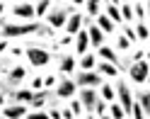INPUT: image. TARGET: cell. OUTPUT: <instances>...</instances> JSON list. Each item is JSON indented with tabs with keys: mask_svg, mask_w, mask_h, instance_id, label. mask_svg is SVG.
Wrapping results in <instances>:
<instances>
[{
	"mask_svg": "<svg viewBox=\"0 0 150 119\" xmlns=\"http://www.w3.org/2000/svg\"><path fill=\"white\" fill-rule=\"evenodd\" d=\"M41 24H5L3 22V39H15V36H24V34H32V32H39Z\"/></svg>",
	"mask_w": 150,
	"mask_h": 119,
	"instance_id": "6da1fadb",
	"label": "cell"
},
{
	"mask_svg": "<svg viewBox=\"0 0 150 119\" xmlns=\"http://www.w3.org/2000/svg\"><path fill=\"white\" fill-rule=\"evenodd\" d=\"M73 15V5H56L53 10L49 12V24L51 27H65V22H68V17Z\"/></svg>",
	"mask_w": 150,
	"mask_h": 119,
	"instance_id": "7a4b0ae2",
	"label": "cell"
},
{
	"mask_svg": "<svg viewBox=\"0 0 150 119\" xmlns=\"http://www.w3.org/2000/svg\"><path fill=\"white\" fill-rule=\"evenodd\" d=\"M27 58H29V63L34 68H44L46 63H51V53L39 49V46H29L27 49Z\"/></svg>",
	"mask_w": 150,
	"mask_h": 119,
	"instance_id": "3957f363",
	"label": "cell"
},
{
	"mask_svg": "<svg viewBox=\"0 0 150 119\" xmlns=\"http://www.w3.org/2000/svg\"><path fill=\"white\" fill-rule=\"evenodd\" d=\"M148 71H150L148 61H138V63H131L128 66V73H131V80H133V83H145Z\"/></svg>",
	"mask_w": 150,
	"mask_h": 119,
	"instance_id": "277c9868",
	"label": "cell"
},
{
	"mask_svg": "<svg viewBox=\"0 0 150 119\" xmlns=\"http://www.w3.org/2000/svg\"><path fill=\"white\" fill-rule=\"evenodd\" d=\"M119 107L124 109V114L128 117L131 114V107H133V95H131V90L126 83H121L119 80Z\"/></svg>",
	"mask_w": 150,
	"mask_h": 119,
	"instance_id": "5b68a950",
	"label": "cell"
},
{
	"mask_svg": "<svg viewBox=\"0 0 150 119\" xmlns=\"http://www.w3.org/2000/svg\"><path fill=\"white\" fill-rule=\"evenodd\" d=\"M75 85H82V88H95L102 83V76L99 73H92V71H80L78 73V78L73 80Z\"/></svg>",
	"mask_w": 150,
	"mask_h": 119,
	"instance_id": "8992f818",
	"label": "cell"
},
{
	"mask_svg": "<svg viewBox=\"0 0 150 119\" xmlns=\"http://www.w3.org/2000/svg\"><path fill=\"white\" fill-rule=\"evenodd\" d=\"M97 100H99V95H97L92 88H82V90H80V105H82V109H90V112H95Z\"/></svg>",
	"mask_w": 150,
	"mask_h": 119,
	"instance_id": "52a82bcc",
	"label": "cell"
},
{
	"mask_svg": "<svg viewBox=\"0 0 150 119\" xmlns=\"http://www.w3.org/2000/svg\"><path fill=\"white\" fill-rule=\"evenodd\" d=\"M24 76H27V71L22 68V66H15L10 73H7V78H5V83H7V88H15V85H20L22 80H24Z\"/></svg>",
	"mask_w": 150,
	"mask_h": 119,
	"instance_id": "ba28073f",
	"label": "cell"
},
{
	"mask_svg": "<svg viewBox=\"0 0 150 119\" xmlns=\"http://www.w3.org/2000/svg\"><path fill=\"white\" fill-rule=\"evenodd\" d=\"M12 15L22 17V20H32L34 17V5L32 3H17V5H12Z\"/></svg>",
	"mask_w": 150,
	"mask_h": 119,
	"instance_id": "9c48e42d",
	"label": "cell"
},
{
	"mask_svg": "<svg viewBox=\"0 0 150 119\" xmlns=\"http://www.w3.org/2000/svg\"><path fill=\"white\" fill-rule=\"evenodd\" d=\"M75 88H78V85H75L70 78H61L58 88H56V95H58V97H73L75 95Z\"/></svg>",
	"mask_w": 150,
	"mask_h": 119,
	"instance_id": "30bf717a",
	"label": "cell"
},
{
	"mask_svg": "<svg viewBox=\"0 0 150 119\" xmlns=\"http://www.w3.org/2000/svg\"><path fill=\"white\" fill-rule=\"evenodd\" d=\"M82 15H78V12H73L70 17H68V22H65V32H68V36L70 34H78L80 29H82Z\"/></svg>",
	"mask_w": 150,
	"mask_h": 119,
	"instance_id": "8fae6325",
	"label": "cell"
},
{
	"mask_svg": "<svg viewBox=\"0 0 150 119\" xmlns=\"http://www.w3.org/2000/svg\"><path fill=\"white\" fill-rule=\"evenodd\" d=\"M3 114H5V119H22V117H27V107L10 105V107H3Z\"/></svg>",
	"mask_w": 150,
	"mask_h": 119,
	"instance_id": "7c38bea8",
	"label": "cell"
},
{
	"mask_svg": "<svg viewBox=\"0 0 150 119\" xmlns=\"http://www.w3.org/2000/svg\"><path fill=\"white\" fill-rule=\"evenodd\" d=\"M99 56L104 58L107 63H111V66H114V68H121V66H124V63L119 61V56L114 53V49H109V46H99Z\"/></svg>",
	"mask_w": 150,
	"mask_h": 119,
	"instance_id": "4fadbf2b",
	"label": "cell"
},
{
	"mask_svg": "<svg viewBox=\"0 0 150 119\" xmlns=\"http://www.w3.org/2000/svg\"><path fill=\"white\" fill-rule=\"evenodd\" d=\"M85 32H87V39H90V44H95L97 49H99V44H104V34H102V32L97 29V24H90Z\"/></svg>",
	"mask_w": 150,
	"mask_h": 119,
	"instance_id": "5bb4252c",
	"label": "cell"
},
{
	"mask_svg": "<svg viewBox=\"0 0 150 119\" xmlns=\"http://www.w3.org/2000/svg\"><path fill=\"white\" fill-rule=\"evenodd\" d=\"M87 46H90L87 32H85V29H80V32H78V39H75V49H78V53H82V56H85V51H87Z\"/></svg>",
	"mask_w": 150,
	"mask_h": 119,
	"instance_id": "9a60e30c",
	"label": "cell"
},
{
	"mask_svg": "<svg viewBox=\"0 0 150 119\" xmlns=\"http://www.w3.org/2000/svg\"><path fill=\"white\" fill-rule=\"evenodd\" d=\"M97 29H99L102 34H104V32H114V22H111L107 15L99 12V15H97Z\"/></svg>",
	"mask_w": 150,
	"mask_h": 119,
	"instance_id": "2e32d148",
	"label": "cell"
},
{
	"mask_svg": "<svg viewBox=\"0 0 150 119\" xmlns=\"http://www.w3.org/2000/svg\"><path fill=\"white\" fill-rule=\"evenodd\" d=\"M107 17H109V20L111 22H114V24H121V22H124V20H121V12H119V7L114 5V3H109L107 5V12H104Z\"/></svg>",
	"mask_w": 150,
	"mask_h": 119,
	"instance_id": "e0dca14e",
	"label": "cell"
},
{
	"mask_svg": "<svg viewBox=\"0 0 150 119\" xmlns=\"http://www.w3.org/2000/svg\"><path fill=\"white\" fill-rule=\"evenodd\" d=\"M136 102H138V107L143 109V114H145L148 109H150V95H148L145 90H143V93H138V97H136Z\"/></svg>",
	"mask_w": 150,
	"mask_h": 119,
	"instance_id": "ac0fdd59",
	"label": "cell"
},
{
	"mask_svg": "<svg viewBox=\"0 0 150 119\" xmlns=\"http://www.w3.org/2000/svg\"><path fill=\"white\" fill-rule=\"evenodd\" d=\"M95 66H99V73H102V76H109V78H114L119 73V68H114L111 63H95Z\"/></svg>",
	"mask_w": 150,
	"mask_h": 119,
	"instance_id": "d6986e66",
	"label": "cell"
},
{
	"mask_svg": "<svg viewBox=\"0 0 150 119\" xmlns=\"http://www.w3.org/2000/svg\"><path fill=\"white\" fill-rule=\"evenodd\" d=\"M12 97L17 100V102H32L34 93H32V90H17V93H12Z\"/></svg>",
	"mask_w": 150,
	"mask_h": 119,
	"instance_id": "ffe728a7",
	"label": "cell"
},
{
	"mask_svg": "<svg viewBox=\"0 0 150 119\" xmlns=\"http://www.w3.org/2000/svg\"><path fill=\"white\" fill-rule=\"evenodd\" d=\"M61 71L63 73H73L75 71V58L73 56H63L61 58Z\"/></svg>",
	"mask_w": 150,
	"mask_h": 119,
	"instance_id": "44dd1931",
	"label": "cell"
},
{
	"mask_svg": "<svg viewBox=\"0 0 150 119\" xmlns=\"http://www.w3.org/2000/svg\"><path fill=\"white\" fill-rule=\"evenodd\" d=\"M51 95L49 93H34V97H32V107H41V105H46V100H49Z\"/></svg>",
	"mask_w": 150,
	"mask_h": 119,
	"instance_id": "7402d4cb",
	"label": "cell"
},
{
	"mask_svg": "<svg viewBox=\"0 0 150 119\" xmlns=\"http://www.w3.org/2000/svg\"><path fill=\"white\" fill-rule=\"evenodd\" d=\"M99 95L104 97L107 102H114V100H116V95H114V88H111V85H102V88H99Z\"/></svg>",
	"mask_w": 150,
	"mask_h": 119,
	"instance_id": "603a6c76",
	"label": "cell"
},
{
	"mask_svg": "<svg viewBox=\"0 0 150 119\" xmlns=\"http://www.w3.org/2000/svg\"><path fill=\"white\" fill-rule=\"evenodd\" d=\"M109 112H111V119H126V114H124V109L119 107V102H111Z\"/></svg>",
	"mask_w": 150,
	"mask_h": 119,
	"instance_id": "cb8c5ba5",
	"label": "cell"
},
{
	"mask_svg": "<svg viewBox=\"0 0 150 119\" xmlns=\"http://www.w3.org/2000/svg\"><path fill=\"white\" fill-rule=\"evenodd\" d=\"M119 12H121V20H133V7H131V3H124L119 7Z\"/></svg>",
	"mask_w": 150,
	"mask_h": 119,
	"instance_id": "d4e9b609",
	"label": "cell"
},
{
	"mask_svg": "<svg viewBox=\"0 0 150 119\" xmlns=\"http://www.w3.org/2000/svg\"><path fill=\"white\" fill-rule=\"evenodd\" d=\"M49 5H51L49 0H41V3H34V15H39V17H41V15H46V10H49Z\"/></svg>",
	"mask_w": 150,
	"mask_h": 119,
	"instance_id": "484cf974",
	"label": "cell"
},
{
	"mask_svg": "<svg viewBox=\"0 0 150 119\" xmlns=\"http://www.w3.org/2000/svg\"><path fill=\"white\" fill-rule=\"evenodd\" d=\"M133 32H136V39H143V41L148 39V27H145L143 22H138V24H136V29H133Z\"/></svg>",
	"mask_w": 150,
	"mask_h": 119,
	"instance_id": "4316f807",
	"label": "cell"
},
{
	"mask_svg": "<svg viewBox=\"0 0 150 119\" xmlns=\"http://www.w3.org/2000/svg\"><path fill=\"white\" fill-rule=\"evenodd\" d=\"M80 68H82V71H90V68H95V56L85 53V56H82V63H80Z\"/></svg>",
	"mask_w": 150,
	"mask_h": 119,
	"instance_id": "83f0119b",
	"label": "cell"
},
{
	"mask_svg": "<svg viewBox=\"0 0 150 119\" xmlns=\"http://www.w3.org/2000/svg\"><path fill=\"white\" fill-rule=\"evenodd\" d=\"M85 5H87V12H90L92 17L99 15V3H97V0H90V3H85Z\"/></svg>",
	"mask_w": 150,
	"mask_h": 119,
	"instance_id": "f1b7e54d",
	"label": "cell"
},
{
	"mask_svg": "<svg viewBox=\"0 0 150 119\" xmlns=\"http://www.w3.org/2000/svg\"><path fill=\"white\" fill-rule=\"evenodd\" d=\"M131 114H133V119H145V114H143V109L138 107V102L133 100V107H131Z\"/></svg>",
	"mask_w": 150,
	"mask_h": 119,
	"instance_id": "f546056e",
	"label": "cell"
},
{
	"mask_svg": "<svg viewBox=\"0 0 150 119\" xmlns=\"http://www.w3.org/2000/svg\"><path fill=\"white\" fill-rule=\"evenodd\" d=\"M131 7H133V15H138V20H143V17H145V5H143V3L131 5Z\"/></svg>",
	"mask_w": 150,
	"mask_h": 119,
	"instance_id": "4dcf8cb0",
	"label": "cell"
},
{
	"mask_svg": "<svg viewBox=\"0 0 150 119\" xmlns=\"http://www.w3.org/2000/svg\"><path fill=\"white\" fill-rule=\"evenodd\" d=\"M124 36H126V39H128L131 44H136V41H138V39H136V32L131 29V27H124Z\"/></svg>",
	"mask_w": 150,
	"mask_h": 119,
	"instance_id": "1f68e13d",
	"label": "cell"
},
{
	"mask_svg": "<svg viewBox=\"0 0 150 119\" xmlns=\"http://www.w3.org/2000/svg\"><path fill=\"white\" fill-rule=\"evenodd\" d=\"M116 44H119V49H124V51H126V49L131 46V41L126 39V36H124V34H121V36H119V41H116Z\"/></svg>",
	"mask_w": 150,
	"mask_h": 119,
	"instance_id": "d6a6232c",
	"label": "cell"
},
{
	"mask_svg": "<svg viewBox=\"0 0 150 119\" xmlns=\"http://www.w3.org/2000/svg\"><path fill=\"white\" fill-rule=\"evenodd\" d=\"M80 109H82L80 100H73V102H70V112H73V114H80Z\"/></svg>",
	"mask_w": 150,
	"mask_h": 119,
	"instance_id": "836d02e7",
	"label": "cell"
},
{
	"mask_svg": "<svg viewBox=\"0 0 150 119\" xmlns=\"http://www.w3.org/2000/svg\"><path fill=\"white\" fill-rule=\"evenodd\" d=\"M27 117H29V119H51L46 112H32V114H27Z\"/></svg>",
	"mask_w": 150,
	"mask_h": 119,
	"instance_id": "e575fe53",
	"label": "cell"
},
{
	"mask_svg": "<svg viewBox=\"0 0 150 119\" xmlns=\"http://www.w3.org/2000/svg\"><path fill=\"white\" fill-rule=\"evenodd\" d=\"M104 109H107V105L102 102V100H97V105H95V112H99V117L104 114Z\"/></svg>",
	"mask_w": 150,
	"mask_h": 119,
	"instance_id": "d590c367",
	"label": "cell"
},
{
	"mask_svg": "<svg viewBox=\"0 0 150 119\" xmlns=\"http://www.w3.org/2000/svg\"><path fill=\"white\" fill-rule=\"evenodd\" d=\"M0 93H3V95H5V93H7V95H12V90L7 88V83H3V80H0Z\"/></svg>",
	"mask_w": 150,
	"mask_h": 119,
	"instance_id": "8d00e7d4",
	"label": "cell"
},
{
	"mask_svg": "<svg viewBox=\"0 0 150 119\" xmlns=\"http://www.w3.org/2000/svg\"><path fill=\"white\" fill-rule=\"evenodd\" d=\"M41 85H44V80H41V78H34V80H32V88H34V90H39Z\"/></svg>",
	"mask_w": 150,
	"mask_h": 119,
	"instance_id": "74e56055",
	"label": "cell"
},
{
	"mask_svg": "<svg viewBox=\"0 0 150 119\" xmlns=\"http://www.w3.org/2000/svg\"><path fill=\"white\" fill-rule=\"evenodd\" d=\"M49 117H51V119H61V112H58V109H51Z\"/></svg>",
	"mask_w": 150,
	"mask_h": 119,
	"instance_id": "f35d334b",
	"label": "cell"
},
{
	"mask_svg": "<svg viewBox=\"0 0 150 119\" xmlns=\"http://www.w3.org/2000/svg\"><path fill=\"white\" fill-rule=\"evenodd\" d=\"M5 49H7V41H5V39H0V53H3Z\"/></svg>",
	"mask_w": 150,
	"mask_h": 119,
	"instance_id": "ab89813d",
	"label": "cell"
},
{
	"mask_svg": "<svg viewBox=\"0 0 150 119\" xmlns=\"http://www.w3.org/2000/svg\"><path fill=\"white\" fill-rule=\"evenodd\" d=\"M3 102H5V95L0 93V109H3Z\"/></svg>",
	"mask_w": 150,
	"mask_h": 119,
	"instance_id": "60d3db41",
	"label": "cell"
},
{
	"mask_svg": "<svg viewBox=\"0 0 150 119\" xmlns=\"http://www.w3.org/2000/svg\"><path fill=\"white\" fill-rule=\"evenodd\" d=\"M3 12H5V3H0V17H3Z\"/></svg>",
	"mask_w": 150,
	"mask_h": 119,
	"instance_id": "b9f144b4",
	"label": "cell"
},
{
	"mask_svg": "<svg viewBox=\"0 0 150 119\" xmlns=\"http://www.w3.org/2000/svg\"><path fill=\"white\" fill-rule=\"evenodd\" d=\"M102 119H111V117H107V114H102Z\"/></svg>",
	"mask_w": 150,
	"mask_h": 119,
	"instance_id": "7bdbcfd3",
	"label": "cell"
},
{
	"mask_svg": "<svg viewBox=\"0 0 150 119\" xmlns=\"http://www.w3.org/2000/svg\"><path fill=\"white\" fill-rule=\"evenodd\" d=\"M0 73H3V63H0Z\"/></svg>",
	"mask_w": 150,
	"mask_h": 119,
	"instance_id": "ee69618b",
	"label": "cell"
}]
</instances>
